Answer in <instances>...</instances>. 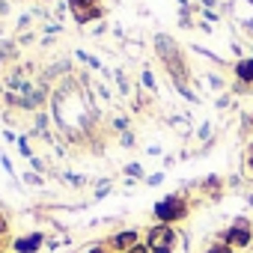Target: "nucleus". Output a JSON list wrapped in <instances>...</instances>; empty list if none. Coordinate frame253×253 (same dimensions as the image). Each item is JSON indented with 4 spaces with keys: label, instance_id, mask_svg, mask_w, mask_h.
Listing matches in <instances>:
<instances>
[{
    "label": "nucleus",
    "instance_id": "2",
    "mask_svg": "<svg viewBox=\"0 0 253 253\" xmlns=\"http://www.w3.org/2000/svg\"><path fill=\"white\" fill-rule=\"evenodd\" d=\"M250 238H253V229H250L247 220H235V223L223 232V244H229V247H247Z\"/></svg>",
    "mask_w": 253,
    "mask_h": 253
},
{
    "label": "nucleus",
    "instance_id": "10",
    "mask_svg": "<svg viewBox=\"0 0 253 253\" xmlns=\"http://www.w3.org/2000/svg\"><path fill=\"white\" fill-rule=\"evenodd\" d=\"M250 170H253V158H250Z\"/></svg>",
    "mask_w": 253,
    "mask_h": 253
},
{
    "label": "nucleus",
    "instance_id": "6",
    "mask_svg": "<svg viewBox=\"0 0 253 253\" xmlns=\"http://www.w3.org/2000/svg\"><path fill=\"white\" fill-rule=\"evenodd\" d=\"M238 78H241V81H253V60L238 63Z\"/></svg>",
    "mask_w": 253,
    "mask_h": 253
},
{
    "label": "nucleus",
    "instance_id": "1",
    "mask_svg": "<svg viewBox=\"0 0 253 253\" xmlns=\"http://www.w3.org/2000/svg\"><path fill=\"white\" fill-rule=\"evenodd\" d=\"M146 247H149V253H173V247H176V232H173L167 223H158V226L149 229Z\"/></svg>",
    "mask_w": 253,
    "mask_h": 253
},
{
    "label": "nucleus",
    "instance_id": "7",
    "mask_svg": "<svg viewBox=\"0 0 253 253\" xmlns=\"http://www.w3.org/2000/svg\"><path fill=\"white\" fill-rule=\"evenodd\" d=\"M206 253H235V247H229V244H223V241H220V244H214V247H209Z\"/></svg>",
    "mask_w": 253,
    "mask_h": 253
},
{
    "label": "nucleus",
    "instance_id": "3",
    "mask_svg": "<svg viewBox=\"0 0 253 253\" xmlns=\"http://www.w3.org/2000/svg\"><path fill=\"white\" fill-rule=\"evenodd\" d=\"M155 217L164 220V223L179 220V217H185V203H182L179 197H167V200H161V203L155 206Z\"/></svg>",
    "mask_w": 253,
    "mask_h": 253
},
{
    "label": "nucleus",
    "instance_id": "9",
    "mask_svg": "<svg viewBox=\"0 0 253 253\" xmlns=\"http://www.w3.org/2000/svg\"><path fill=\"white\" fill-rule=\"evenodd\" d=\"M89 253H107V250H104V247H92Z\"/></svg>",
    "mask_w": 253,
    "mask_h": 253
},
{
    "label": "nucleus",
    "instance_id": "8",
    "mask_svg": "<svg viewBox=\"0 0 253 253\" xmlns=\"http://www.w3.org/2000/svg\"><path fill=\"white\" fill-rule=\"evenodd\" d=\"M128 253H149V247H146V244H134Z\"/></svg>",
    "mask_w": 253,
    "mask_h": 253
},
{
    "label": "nucleus",
    "instance_id": "4",
    "mask_svg": "<svg viewBox=\"0 0 253 253\" xmlns=\"http://www.w3.org/2000/svg\"><path fill=\"white\" fill-rule=\"evenodd\" d=\"M134 244H140V241H137V232H134V229H125V232H119V235H116V238L110 241V247H116V250H122V253H128V250H131Z\"/></svg>",
    "mask_w": 253,
    "mask_h": 253
},
{
    "label": "nucleus",
    "instance_id": "5",
    "mask_svg": "<svg viewBox=\"0 0 253 253\" xmlns=\"http://www.w3.org/2000/svg\"><path fill=\"white\" fill-rule=\"evenodd\" d=\"M39 244H42V235H39V232H33V235L18 238L12 247H15V253H36V250H39Z\"/></svg>",
    "mask_w": 253,
    "mask_h": 253
}]
</instances>
